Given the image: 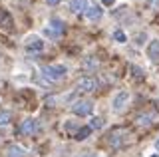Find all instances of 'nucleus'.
<instances>
[{"mask_svg":"<svg viewBox=\"0 0 159 157\" xmlns=\"http://www.w3.org/2000/svg\"><path fill=\"white\" fill-rule=\"evenodd\" d=\"M48 28H50V30H54V32L58 34V36L64 32V24H62V20H60V18H52V20H50V26H48Z\"/></svg>","mask_w":159,"mask_h":157,"instance_id":"9b49d317","label":"nucleus"},{"mask_svg":"<svg viewBox=\"0 0 159 157\" xmlns=\"http://www.w3.org/2000/svg\"><path fill=\"white\" fill-rule=\"evenodd\" d=\"M151 123V115H143V117H139V125H149Z\"/></svg>","mask_w":159,"mask_h":157,"instance_id":"aec40b11","label":"nucleus"},{"mask_svg":"<svg viewBox=\"0 0 159 157\" xmlns=\"http://www.w3.org/2000/svg\"><path fill=\"white\" fill-rule=\"evenodd\" d=\"M66 66H60V64H52V66H46L44 68V76L48 78V80H54V82H58V80H64L66 78Z\"/></svg>","mask_w":159,"mask_h":157,"instance_id":"f257e3e1","label":"nucleus"},{"mask_svg":"<svg viewBox=\"0 0 159 157\" xmlns=\"http://www.w3.org/2000/svg\"><path fill=\"white\" fill-rule=\"evenodd\" d=\"M84 68H88V70L98 68V60H96V58H86V60H84Z\"/></svg>","mask_w":159,"mask_h":157,"instance_id":"dca6fc26","label":"nucleus"},{"mask_svg":"<svg viewBox=\"0 0 159 157\" xmlns=\"http://www.w3.org/2000/svg\"><path fill=\"white\" fill-rule=\"evenodd\" d=\"M22 133H36V131L40 129V125H38V119H34V117H28V119H24V123H22Z\"/></svg>","mask_w":159,"mask_h":157,"instance_id":"39448f33","label":"nucleus"},{"mask_svg":"<svg viewBox=\"0 0 159 157\" xmlns=\"http://www.w3.org/2000/svg\"><path fill=\"white\" fill-rule=\"evenodd\" d=\"M89 133H92V127L86 125V127H80V129L76 131V135H74V137H76L78 141H84V139H88V135H89Z\"/></svg>","mask_w":159,"mask_h":157,"instance_id":"ddd939ff","label":"nucleus"},{"mask_svg":"<svg viewBox=\"0 0 159 157\" xmlns=\"http://www.w3.org/2000/svg\"><path fill=\"white\" fill-rule=\"evenodd\" d=\"M0 26L2 28H10L12 26V16L6 10H0Z\"/></svg>","mask_w":159,"mask_h":157,"instance_id":"f8f14e48","label":"nucleus"},{"mask_svg":"<svg viewBox=\"0 0 159 157\" xmlns=\"http://www.w3.org/2000/svg\"><path fill=\"white\" fill-rule=\"evenodd\" d=\"M127 100H129V94H127V92H117L116 97H113V101H111V107L116 111H121L123 107H125Z\"/></svg>","mask_w":159,"mask_h":157,"instance_id":"20e7f679","label":"nucleus"},{"mask_svg":"<svg viewBox=\"0 0 159 157\" xmlns=\"http://www.w3.org/2000/svg\"><path fill=\"white\" fill-rule=\"evenodd\" d=\"M131 76L135 78V80H143V78H145V74H143V70H141V68L133 66V68H131Z\"/></svg>","mask_w":159,"mask_h":157,"instance_id":"f3484780","label":"nucleus"},{"mask_svg":"<svg viewBox=\"0 0 159 157\" xmlns=\"http://www.w3.org/2000/svg\"><path fill=\"white\" fill-rule=\"evenodd\" d=\"M113 38H116V42H119V44L127 42V36L123 34V30H116V32H113Z\"/></svg>","mask_w":159,"mask_h":157,"instance_id":"a211bd4d","label":"nucleus"},{"mask_svg":"<svg viewBox=\"0 0 159 157\" xmlns=\"http://www.w3.org/2000/svg\"><path fill=\"white\" fill-rule=\"evenodd\" d=\"M102 125H103L102 117H93V119H92V125H89V127H96V129H99Z\"/></svg>","mask_w":159,"mask_h":157,"instance_id":"6ab92c4d","label":"nucleus"},{"mask_svg":"<svg viewBox=\"0 0 159 157\" xmlns=\"http://www.w3.org/2000/svg\"><path fill=\"white\" fill-rule=\"evenodd\" d=\"M113 2H116V0H103V4H106V6H111Z\"/></svg>","mask_w":159,"mask_h":157,"instance_id":"412c9836","label":"nucleus"},{"mask_svg":"<svg viewBox=\"0 0 159 157\" xmlns=\"http://www.w3.org/2000/svg\"><path fill=\"white\" fill-rule=\"evenodd\" d=\"M6 157H24V149L20 145H12V147H8Z\"/></svg>","mask_w":159,"mask_h":157,"instance_id":"4468645a","label":"nucleus"},{"mask_svg":"<svg viewBox=\"0 0 159 157\" xmlns=\"http://www.w3.org/2000/svg\"><path fill=\"white\" fill-rule=\"evenodd\" d=\"M44 48V42L40 40L38 36H28V40H26V50L28 52H40Z\"/></svg>","mask_w":159,"mask_h":157,"instance_id":"423d86ee","label":"nucleus"},{"mask_svg":"<svg viewBox=\"0 0 159 157\" xmlns=\"http://www.w3.org/2000/svg\"><path fill=\"white\" fill-rule=\"evenodd\" d=\"M155 149H157V151H159V139H157V141H155Z\"/></svg>","mask_w":159,"mask_h":157,"instance_id":"5701e85b","label":"nucleus"},{"mask_svg":"<svg viewBox=\"0 0 159 157\" xmlns=\"http://www.w3.org/2000/svg\"><path fill=\"white\" fill-rule=\"evenodd\" d=\"M48 4H58V0H48Z\"/></svg>","mask_w":159,"mask_h":157,"instance_id":"4be33fe9","label":"nucleus"},{"mask_svg":"<svg viewBox=\"0 0 159 157\" xmlns=\"http://www.w3.org/2000/svg\"><path fill=\"white\" fill-rule=\"evenodd\" d=\"M151 157H159V153H155V155H151Z\"/></svg>","mask_w":159,"mask_h":157,"instance_id":"b1692460","label":"nucleus"},{"mask_svg":"<svg viewBox=\"0 0 159 157\" xmlns=\"http://www.w3.org/2000/svg\"><path fill=\"white\" fill-rule=\"evenodd\" d=\"M70 8L74 12H86L88 10V0H70Z\"/></svg>","mask_w":159,"mask_h":157,"instance_id":"1a4fd4ad","label":"nucleus"},{"mask_svg":"<svg viewBox=\"0 0 159 157\" xmlns=\"http://www.w3.org/2000/svg\"><path fill=\"white\" fill-rule=\"evenodd\" d=\"M98 90V80L96 78H80L78 80V92L82 94H89V92Z\"/></svg>","mask_w":159,"mask_h":157,"instance_id":"f03ea898","label":"nucleus"},{"mask_svg":"<svg viewBox=\"0 0 159 157\" xmlns=\"http://www.w3.org/2000/svg\"><path fill=\"white\" fill-rule=\"evenodd\" d=\"M86 14H88L89 20H99V18H102V14H103V10L99 6H88Z\"/></svg>","mask_w":159,"mask_h":157,"instance_id":"9d476101","label":"nucleus"},{"mask_svg":"<svg viewBox=\"0 0 159 157\" xmlns=\"http://www.w3.org/2000/svg\"><path fill=\"white\" fill-rule=\"evenodd\" d=\"M125 131L123 129H116L111 133V137H109V143H111V147H121L123 145V141H125Z\"/></svg>","mask_w":159,"mask_h":157,"instance_id":"0eeeda50","label":"nucleus"},{"mask_svg":"<svg viewBox=\"0 0 159 157\" xmlns=\"http://www.w3.org/2000/svg\"><path fill=\"white\" fill-rule=\"evenodd\" d=\"M92 101H88V100H82V101H74V105H72V111L76 115L80 117H84V115H89L92 114Z\"/></svg>","mask_w":159,"mask_h":157,"instance_id":"7ed1b4c3","label":"nucleus"},{"mask_svg":"<svg viewBox=\"0 0 159 157\" xmlns=\"http://www.w3.org/2000/svg\"><path fill=\"white\" fill-rule=\"evenodd\" d=\"M12 119V111H0V125H8Z\"/></svg>","mask_w":159,"mask_h":157,"instance_id":"2eb2a0df","label":"nucleus"},{"mask_svg":"<svg viewBox=\"0 0 159 157\" xmlns=\"http://www.w3.org/2000/svg\"><path fill=\"white\" fill-rule=\"evenodd\" d=\"M147 56L151 58L153 62H157V60H159V40H153V42H149Z\"/></svg>","mask_w":159,"mask_h":157,"instance_id":"6e6552de","label":"nucleus"}]
</instances>
